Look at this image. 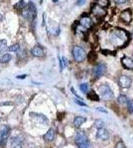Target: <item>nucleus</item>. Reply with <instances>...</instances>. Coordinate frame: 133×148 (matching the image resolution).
<instances>
[{"instance_id": "nucleus-29", "label": "nucleus", "mask_w": 133, "mask_h": 148, "mask_svg": "<svg viewBox=\"0 0 133 148\" xmlns=\"http://www.w3.org/2000/svg\"><path fill=\"white\" fill-rule=\"evenodd\" d=\"M115 148H126V146L122 141H118V142L115 144Z\"/></svg>"}, {"instance_id": "nucleus-11", "label": "nucleus", "mask_w": 133, "mask_h": 148, "mask_svg": "<svg viewBox=\"0 0 133 148\" xmlns=\"http://www.w3.org/2000/svg\"><path fill=\"white\" fill-rule=\"evenodd\" d=\"M121 64L125 69L133 70V59L127 56H124L121 58Z\"/></svg>"}, {"instance_id": "nucleus-26", "label": "nucleus", "mask_w": 133, "mask_h": 148, "mask_svg": "<svg viewBox=\"0 0 133 148\" xmlns=\"http://www.w3.org/2000/svg\"><path fill=\"white\" fill-rule=\"evenodd\" d=\"M28 8L29 10H31V11L32 12H34V13H37V9H36V6L34 5V3H33V2H29L28 3Z\"/></svg>"}, {"instance_id": "nucleus-4", "label": "nucleus", "mask_w": 133, "mask_h": 148, "mask_svg": "<svg viewBox=\"0 0 133 148\" xmlns=\"http://www.w3.org/2000/svg\"><path fill=\"white\" fill-rule=\"evenodd\" d=\"M72 56H74V59L76 62H82L86 58V51L82 47L76 45L72 49Z\"/></svg>"}, {"instance_id": "nucleus-20", "label": "nucleus", "mask_w": 133, "mask_h": 148, "mask_svg": "<svg viewBox=\"0 0 133 148\" xmlns=\"http://www.w3.org/2000/svg\"><path fill=\"white\" fill-rule=\"evenodd\" d=\"M117 101H118V103L121 104V105H124V104L128 103V99H127V97H126L125 95H120L119 97H118Z\"/></svg>"}, {"instance_id": "nucleus-6", "label": "nucleus", "mask_w": 133, "mask_h": 148, "mask_svg": "<svg viewBox=\"0 0 133 148\" xmlns=\"http://www.w3.org/2000/svg\"><path fill=\"white\" fill-rule=\"evenodd\" d=\"M91 12L97 18H102L106 15V10L104 8L100 7L98 4H93L92 7H91Z\"/></svg>"}, {"instance_id": "nucleus-34", "label": "nucleus", "mask_w": 133, "mask_h": 148, "mask_svg": "<svg viewBox=\"0 0 133 148\" xmlns=\"http://www.w3.org/2000/svg\"><path fill=\"white\" fill-rule=\"evenodd\" d=\"M96 110H97V111H101V112H106V111H105V110H103V108H96Z\"/></svg>"}, {"instance_id": "nucleus-8", "label": "nucleus", "mask_w": 133, "mask_h": 148, "mask_svg": "<svg viewBox=\"0 0 133 148\" xmlns=\"http://www.w3.org/2000/svg\"><path fill=\"white\" fill-rule=\"evenodd\" d=\"M118 82H119V85L124 89H127L131 86L132 84V79L130 78L127 75H121L118 79Z\"/></svg>"}, {"instance_id": "nucleus-22", "label": "nucleus", "mask_w": 133, "mask_h": 148, "mask_svg": "<svg viewBox=\"0 0 133 148\" xmlns=\"http://www.w3.org/2000/svg\"><path fill=\"white\" fill-rule=\"evenodd\" d=\"M80 89L82 93H88V90H89L88 84V83H82V84L80 85Z\"/></svg>"}, {"instance_id": "nucleus-32", "label": "nucleus", "mask_w": 133, "mask_h": 148, "mask_svg": "<svg viewBox=\"0 0 133 148\" xmlns=\"http://www.w3.org/2000/svg\"><path fill=\"white\" fill-rule=\"evenodd\" d=\"M84 2H86V0H78V1H76V5L80 6L82 5V4H84Z\"/></svg>"}, {"instance_id": "nucleus-36", "label": "nucleus", "mask_w": 133, "mask_h": 148, "mask_svg": "<svg viewBox=\"0 0 133 148\" xmlns=\"http://www.w3.org/2000/svg\"><path fill=\"white\" fill-rule=\"evenodd\" d=\"M58 1V0H53V2H57Z\"/></svg>"}, {"instance_id": "nucleus-13", "label": "nucleus", "mask_w": 133, "mask_h": 148, "mask_svg": "<svg viewBox=\"0 0 133 148\" xmlns=\"http://www.w3.org/2000/svg\"><path fill=\"white\" fill-rule=\"evenodd\" d=\"M31 53L34 56H36V57H41V56L44 55V49L41 47H39V45H36V47H34L31 49Z\"/></svg>"}, {"instance_id": "nucleus-31", "label": "nucleus", "mask_w": 133, "mask_h": 148, "mask_svg": "<svg viewBox=\"0 0 133 148\" xmlns=\"http://www.w3.org/2000/svg\"><path fill=\"white\" fill-rule=\"evenodd\" d=\"M126 1H127V0H114V2H115L116 4H123L125 3Z\"/></svg>"}, {"instance_id": "nucleus-12", "label": "nucleus", "mask_w": 133, "mask_h": 148, "mask_svg": "<svg viewBox=\"0 0 133 148\" xmlns=\"http://www.w3.org/2000/svg\"><path fill=\"white\" fill-rule=\"evenodd\" d=\"M80 24L82 25L84 28L88 29V28H90V27H91V24H92V22H91L90 17H88V16H86V15H84L82 17V19H80Z\"/></svg>"}, {"instance_id": "nucleus-3", "label": "nucleus", "mask_w": 133, "mask_h": 148, "mask_svg": "<svg viewBox=\"0 0 133 148\" xmlns=\"http://www.w3.org/2000/svg\"><path fill=\"white\" fill-rule=\"evenodd\" d=\"M98 93L99 97L104 101H109V100L113 99V92H112V90L108 85H100L98 87Z\"/></svg>"}, {"instance_id": "nucleus-15", "label": "nucleus", "mask_w": 133, "mask_h": 148, "mask_svg": "<svg viewBox=\"0 0 133 148\" xmlns=\"http://www.w3.org/2000/svg\"><path fill=\"white\" fill-rule=\"evenodd\" d=\"M86 118H84V116H76V118H74V128H80V126H82V124H84V122H86Z\"/></svg>"}, {"instance_id": "nucleus-14", "label": "nucleus", "mask_w": 133, "mask_h": 148, "mask_svg": "<svg viewBox=\"0 0 133 148\" xmlns=\"http://www.w3.org/2000/svg\"><path fill=\"white\" fill-rule=\"evenodd\" d=\"M54 138H55V130L53 128H50L44 135V139L48 142H50V141H53Z\"/></svg>"}, {"instance_id": "nucleus-19", "label": "nucleus", "mask_w": 133, "mask_h": 148, "mask_svg": "<svg viewBox=\"0 0 133 148\" xmlns=\"http://www.w3.org/2000/svg\"><path fill=\"white\" fill-rule=\"evenodd\" d=\"M7 49V41L6 39H1L0 41V53H3Z\"/></svg>"}, {"instance_id": "nucleus-2", "label": "nucleus", "mask_w": 133, "mask_h": 148, "mask_svg": "<svg viewBox=\"0 0 133 148\" xmlns=\"http://www.w3.org/2000/svg\"><path fill=\"white\" fill-rule=\"evenodd\" d=\"M76 144L78 145V148H90V142L84 131H78L76 133Z\"/></svg>"}, {"instance_id": "nucleus-10", "label": "nucleus", "mask_w": 133, "mask_h": 148, "mask_svg": "<svg viewBox=\"0 0 133 148\" xmlns=\"http://www.w3.org/2000/svg\"><path fill=\"white\" fill-rule=\"evenodd\" d=\"M120 18L123 22H125L126 24H129L130 22L132 21V13L130 11V9H126L124 11L121 12L120 14Z\"/></svg>"}, {"instance_id": "nucleus-27", "label": "nucleus", "mask_w": 133, "mask_h": 148, "mask_svg": "<svg viewBox=\"0 0 133 148\" xmlns=\"http://www.w3.org/2000/svg\"><path fill=\"white\" fill-rule=\"evenodd\" d=\"M19 49H20V45H18V43H16V45H11V47H8V49H9L10 51H19Z\"/></svg>"}, {"instance_id": "nucleus-30", "label": "nucleus", "mask_w": 133, "mask_h": 148, "mask_svg": "<svg viewBox=\"0 0 133 148\" xmlns=\"http://www.w3.org/2000/svg\"><path fill=\"white\" fill-rule=\"evenodd\" d=\"M74 102H76V104H78V105H80V106H84V107H86V103H84V102H82V100L80 99V98H78V99H76L74 100Z\"/></svg>"}, {"instance_id": "nucleus-16", "label": "nucleus", "mask_w": 133, "mask_h": 148, "mask_svg": "<svg viewBox=\"0 0 133 148\" xmlns=\"http://www.w3.org/2000/svg\"><path fill=\"white\" fill-rule=\"evenodd\" d=\"M11 147L12 148H22V144L16 137H12L11 138Z\"/></svg>"}, {"instance_id": "nucleus-28", "label": "nucleus", "mask_w": 133, "mask_h": 148, "mask_svg": "<svg viewBox=\"0 0 133 148\" xmlns=\"http://www.w3.org/2000/svg\"><path fill=\"white\" fill-rule=\"evenodd\" d=\"M127 109H128V112H129L130 114H132V112H133V100H130V101H128Z\"/></svg>"}, {"instance_id": "nucleus-21", "label": "nucleus", "mask_w": 133, "mask_h": 148, "mask_svg": "<svg viewBox=\"0 0 133 148\" xmlns=\"http://www.w3.org/2000/svg\"><path fill=\"white\" fill-rule=\"evenodd\" d=\"M96 53H94V51H90V53H88V61L89 62H94L95 60H96Z\"/></svg>"}, {"instance_id": "nucleus-17", "label": "nucleus", "mask_w": 133, "mask_h": 148, "mask_svg": "<svg viewBox=\"0 0 133 148\" xmlns=\"http://www.w3.org/2000/svg\"><path fill=\"white\" fill-rule=\"evenodd\" d=\"M11 60V55L9 53H5V55L0 56V62L1 63H7Z\"/></svg>"}, {"instance_id": "nucleus-7", "label": "nucleus", "mask_w": 133, "mask_h": 148, "mask_svg": "<svg viewBox=\"0 0 133 148\" xmlns=\"http://www.w3.org/2000/svg\"><path fill=\"white\" fill-rule=\"evenodd\" d=\"M105 70H106V66L103 63H98L93 67L92 74L95 78H99V77H101L105 73Z\"/></svg>"}, {"instance_id": "nucleus-23", "label": "nucleus", "mask_w": 133, "mask_h": 148, "mask_svg": "<svg viewBox=\"0 0 133 148\" xmlns=\"http://www.w3.org/2000/svg\"><path fill=\"white\" fill-rule=\"evenodd\" d=\"M25 4H24V1H23V0H20V2H18L17 4H15V5H14V8H15V9H19V10H24L25 8Z\"/></svg>"}, {"instance_id": "nucleus-9", "label": "nucleus", "mask_w": 133, "mask_h": 148, "mask_svg": "<svg viewBox=\"0 0 133 148\" xmlns=\"http://www.w3.org/2000/svg\"><path fill=\"white\" fill-rule=\"evenodd\" d=\"M109 137V133H108V130H105L104 128H98L97 130V132H96V138L99 139V140H102V141H105L107 140Z\"/></svg>"}, {"instance_id": "nucleus-24", "label": "nucleus", "mask_w": 133, "mask_h": 148, "mask_svg": "<svg viewBox=\"0 0 133 148\" xmlns=\"http://www.w3.org/2000/svg\"><path fill=\"white\" fill-rule=\"evenodd\" d=\"M97 4H98L100 7L105 8L109 5V0H98V3Z\"/></svg>"}, {"instance_id": "nucleus-5", "label": "nucleus", "mask_w": 133, "mask_h": 148, "mask_svg": "<svg viewBox=\"0 0 133 148\" xmlns=\"http://www.w3.org/2000/svg\"><path fill=\"white\" fill-rule=\"evenodd\" d=\"M10 135V128L7 126H2L0 128V146H5Z\"/></svg>"}, {"instance_id": "nucleus-35", "label": "nucleus", "mask_w": 133, "mask_h": 148, "mask_svg": "<svg viewBox=\"0 0 133 148\" xmlns=\"http://www.w3.org/2000/svg\"><path fill=\"white\" fill-rule=\"evenodd\" d=\"M2 19H3V16H2V15H1V14H0V21H1V20H2Z\"/></svg>"}, {"instance_id": "nucleus-25", "label": "nucleus", "mask_w": 133, "mask_h": 148, "mask_svg": "<svg viewBox=\"0 0 133 148\" xmlns=\"http://www.w3.org/2000/svg\"><path fill=\"white\" fill-rule=\"evenodd\" d=\"M94 126L97 128V130H98V128H102L103 126H104V122L100 120H97L94 122Z\"/></svg>"}, {"instance_id": "nucleus-33", "label": "nucleus", "mask_w": 133, "mask_h": 148, "mask_svg": "<svg viewBox=\"0 0 133 148\" xmlns=\"http://www.w3.org/2000/svg\"><path fill=\"white\" fill-rule=\"evenodd\" d=\"M25 77H26V75H18V76H17V78L18 79H24L25 78Z\"/></svg>"}, {"instance_id": "nucleus-1", "label": "nucleus", "mask_w": 133, "mask_h": 148, "mask_svg": "<svg viewBox=\"0 0 133 148\" xmlns=\"http://www.w3.org/2000/svg\"><path fill=\"white\" fill-rule=\"evenodd\" d=\"M110 41L115 47H126V43L129 41V35L126 31H123L121 29H115L110 35Z\"/></svg>"}, {"instance_id": "nucleus-37", "label": "nucleus", "mask_w": 133, "mask_h": 148, "mask_svg": "<svg viewBox=\"0 0 133 148\" xmlns=\"http://www.w3.org/2000/svg\"><path fill=\"white\" fill-rule=\"evenodd\" d=\"M132 35H133V33H132Z\"/></svg>"}, {"instance_id": "nucleus-18", "label": "nucleus", "mask_w": 133, "mask_h": 148, "mask_svg": "<svg viewBox=\"0 0 133 148\" xmlns=\"http://www.w3.org/2000/svg\"><path fill=\"white\" fill-rule=\"evenodd\" d=\"M88 99L92 100V101H95V102H97L99 100V96L95 92H93V91H91L90 93H88Z\"/></svg>"}]
</instances>
